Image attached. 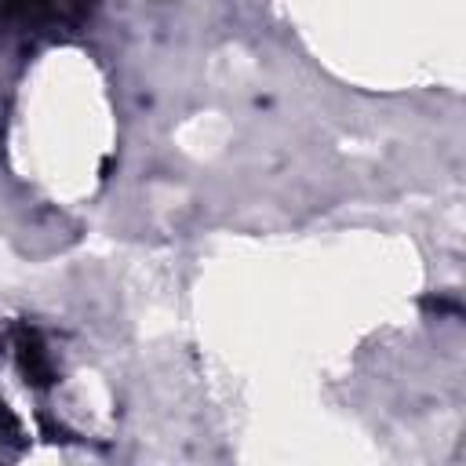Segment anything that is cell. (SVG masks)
<instances>
[{"label":"cell","mask_w":466,"mask_h":466,"mask_svg":"<svg viewBox=\"0 0 466 466\" xmlns=\"http://www.w3.org/2000/svg\"><path fill=\"white\" fill-rule=\"evenodd\" d=\"M87 4L84 0H4V18L18 22L22 29H73L80 25Z\"/></svg>","instance_id":"1"},{"label":"cell","mask_w":466,"mask_h":466,"mask_svg":"<svg viewBox=\"0 0 466 466\" xmlns=\"http://www.w3.org/2000/svg\"><path fill=\"white\" fill-rule=\"evenodd\" d=\"M15 350H18L25 382H33V386H51V382H55V364H51V357H47V350H44L36 328L18 324V328H15Z\"/></svg>","instance_id":"2"}]
</instances>
